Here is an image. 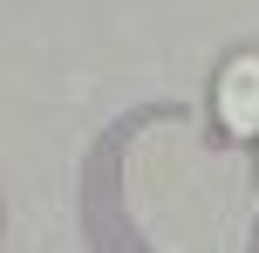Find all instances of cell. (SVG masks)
<instances>
[{
	"label": "cell",
	"instance_id": "obj_1",
	"mask_svg": "<svg viewBox=\"0 0 259 253\" xmlns=\"http://www.w3.org/2000/svg\"><path fill=\"white\" fill-rule=\"evenodd\" d=\"M211 110H219V123H225L232 144H252L259 137V55H232V62L219 68Z\"/></svg>",
	"mask_w": 259,
	"mask_h": 253
}]
</instances>
